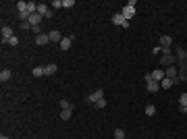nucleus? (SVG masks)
<instances>
[{
  "instance_id": "nucleus-2",
  "label": "nucleus",
  "mask_w": 187,
  "mask_h": 139,
  "mask_svg": "<svg viewBox=\"0 0 187 139\" xmlns=\"http://www.w3.org/2000/svg\"><path fill=\"white\" fill-rule=\"evenodd\" d=\"M160 64L166 67V69H168V67H175L177 64V56L175 54H164V56H160Z\"/></svg>"
},
{
  "instance_id": "nucleus-16",
  "label": "nucleus",
  "mask_w": 187,
  "mask_h": 139,
  "mask_svg": "<svg viewBox=\"0 0 187 139\" xmlns=\"http://www.w3.org/2000/svg\"><path fill=\"white\" fill-rule=\"evenodd\" d=\"M31 75H34V77H44L46 71H44V67H35V69L31 71Z\"/></svg>"
},
{
  "instance_id": "nucleus-32",
  "label": "nucleus",
  "mask_w": 187,
  "mask_h": 139,
  "mask_svg": "<svg viewBox=\"0 0 187 139\" xmlns=\"http://www.w3.org/2000/svg\"><path fill=\"white\" fill-rule=\"evenodd\" d=\"M31 31H35V35L42 33V29H40V25H35V27H31Z\"/></svg>"
},
{
  "instance_id": "nucleus-12",
  "label": "nucleus",
  "mask_w": 187,
  "mask_h": 139,
  "mask_svg": "<svg viewBox=\"0 0 187 139\" xmlns=\"http://www.w3.org/2000/svg\"><path fill=\"white\" fill-rule=\"evenodd\" d=\"M152 77H154V81H158V83H160V81L164 79V77H166V75H164V71H162V69H156V71L152 73Z\"/></svg>"
},
{
  "instance_id": "nucleus-30",
  "label": "nucleus",
  "mask_w": 187,
  "mask_h": 139,
  "mask_svg": "<svg viewBox=\"0 0 187 139\" xmlns=\"http://www.w3.org/2000/svg\"><path fill=\"white\" fill-rule=\"evenodd\" d=\"M154 77H152V73H146V75H143V81L148 83V81H152Z\"/></svg>"
},
{
  "instance_id": "nucleus-10",
  "label": "nucleus",
  "mask_w": 187,
  "mask_h": 139,
  "mask_svg": "<svg viewBox=\"0 0 187 139\" xmlns=\"http://www.w3.org/2000/svg\"><path fill=\"white\" fill-rule=\"evenodd\" d=\"M146 89H148L150 93L158 92V89H160V83H158V81H154V79H152V81H148V83H146Z\"/></svg>"
},
{
  "instance_id": "nucleus-9",
  "label": "nucleus",
  "mask_w": 187,
  "mask_h": 139,
  "mask_svg": "<svg viewBox=\"0 0 187 139\" xmlns=\"http://www.w3.org/2000/svg\"><path fill=\"white\" fill-rule=\"evenodd\" d=\"M164 75H166L168 79H175V77H179V69H177V64H175V67H168V69L164 71Z\"/></svg>"
},
{
  "instance_id": "nucleus-11",
  "label": "nucleus",
  "mask_w": 187,
  "mask_h": 139,
  "mask_svg": "<svg viewBox=\"0 0 187 139\" xmlns=\"http://www.w3.org/2000/svg\"><path fill=\"white\" fill-rule=\"evenodd\" d=\"M171 44H173V37H171V35H160V46L162 48H171Z\"/></svg>"
},
{
  "instance_id": "nucleus-13",
  "label": "nucleus",
  "mask_w": 187,
  "mask_h": 139,
  "mask_svg": "<svg viewBox=\"0 0 187 139\" xmlns=\"http://www.w3.org/2000/svg\"><path fill=\"white\" fill-rule=\"evenodd\" d=\"M48 35H50V42H58V44H60V40H62V35H60V31H58V29L50 31Z\"/></svg>"
},
{
  "instance_id": "nucleus-7",
  "label": "nucleus",
  "mask_w": 187,
  "mask_h": 139,
  "mask_svg": "<svg viewBox=\"0 0 187 139\" xmlns=\"http://www.w3.org/2000/svg\"><path fill=\"white\" fill-rule=\"evenodd\" d=\"M42 19H44V17H42L40 12H34V15L29 17V21H27V23L31 25V27H35V25H40V23H42Z\"/></svg>"
},
{
  "instance_id": "nucleus-18",
  "label": "nucleus",
  "mask_w": 187,
  "mask_h": 139,
  "mask_svg": "<svg viewBox=\"0 0 187 139\" xmlns=\"http://www.w3.org/2000/svg\"><path fill=\"white\" fill-rule=\"evenodd\" d=\"M71 114H73V108H67V110H62V112H60V118H62V120H69Z\"/></svg>"
},
{
  "instance_id": "nucleus-3",
  "label": "nucleus",
  "mask_w": 187,
  "mask_h": 139,
  "mask_svg": "<svg viewBox=\"0 0 187 139\" xmlns=\"http://www.w3.org/2000/svg\"><path fill=\"white\" fill-rule=\"evenodd\" d=\"M112 23H115V25H121L123 29H127V27H129V21L123 17V15H121V12H115V15H112Z\"/></svg>"
},
{
  "instance_id": "nucleus-29",
  "label": "nucleus",
  "mask_w": 187,
  "mask_h": 139,
  "mask_svg": "<svg viewBox=\"0 0 187 139\" xmlns=\"http://www.w3.org/2000/svg\"><path fill=\"white\" fill-rule=\"evenodd\" d=\"M52 6H54V9H62V0H54Z\"/></svg>"
},
{
  "instance_id": "nucleus-8",
  "label": "nucleus",
  "mask_w": 187,
  "mask_h": 139,
  "mask_svg": "<svg viewBox=\"0 0 187 139\" xmlns=\"http://www.w3.org/2000/svg\"><path fill=\"white\" fill-rule=\"evenodd\" d=\"M73 40H75L73 35H69V37H62V40H60V50H69L71 44H73Z\"/></svg>"
},
{
  "instance_id": "nucleus-26",
  "label": "nucleus",
  "mask_w": 187,
  "mask_h": 139,
  "mask_svg": "<svg viewBox=\"0 0 187 139\" xmlns=\"http://www.w3.org/2000/svg\"><path fill=\"white\" fill-rule=\"evenodd\" d=\"M94 106H96V108H104V106H106V98H102V100H98V102H96Z\"/></svg>"
},
{
  "instance_id": "nucleus-20",
  "label": "nucleus",
  "mask_w": 187,
  "mask_h": 139,
  "mask_svg": "<svg viewBox=\"0 0 187 139\" xmlns=\"http://www.w3.org/2000/svg\"><path fill=\"white\" fill-rule=\"evenodd\" d=\"M146 114H148V116H154V114H156V106H154V104H148V106H146Z\"/></svg>"
},
{
  "instance_id": "nucleus-4",
  "label": "nucleus",
  "mask_w": 187,
  "mask_h": 139,
  "mask_svg": "<svg viewBox=\"0 0 187 139\" xmlns=\"http://www.w3.org/2000/svg\"><path fill=\"white\" fill-rule=\"evenodd\" d=\"M102 98H104V89H94V92L87 96V102H90V104H96V102L102 100Z\"/></svg>"
},
{
  "instance_id": "nucleus-27",
  "label": "nucleus",
  "mask_w": 187,
  "mask_h": 139,
  "mask_svg": "<svg viewBox=\"0 0 187 139\" xmlns=\"http://www.w3.org/2000/svg\"><path fill=\"white\" fill-rule=\"evenodd\" d=\"M17 9H19V12H21V11H27V2H19V4H17Z\"/></svg>"
},
{
  "instance_id": "nucleus-21",
  "label": "nucleus",
  "mask_w": 187,
  "mask_h": 139,
  "mask_svg": "<svg viewBox=\"0 0 187 139\" xmlns=\"http://www.w3.org/2000/svg\"><path fill=\"white\" fill-rule=\"evenodd\" d=\"M58 106H60V108H62V110H67V108H73L69 100H60V102H58Z\"/></svg>"
},
{
  "instance_id": "nucleus-23",
  "label": "nucleus",
  "mask_w": 187,
  "mask_h": 139,
  "mask_svg": "<svg viewBox=\"0 0 187 139\" xmlns=\"http://www.w3.org/2000/svg\"><path fill=\"white\" fill-rule=\"evenodd\" d=\"M75 6V0H62V9H71Z\"/></svg>"
},
{
  "instance_id": "nucleus-17",
  "label": "nucleus",
  "mask_w": 187,
  "mask_h": 139,
  "mask_svg": "<svg viewBox=\"0 0 187 139\" xmlns=\"http://www.w3.org/2000/svg\"><path fill=\"white\" fill-rule=\"evenodd\" d=\"M175 83H173V79H168V77H164L162 81H160V87H164V89H168V87H173Z\"/></svg>"
},
{
  "instance_id": "nucleus-6",
  "label": "nucleus",
  "mask_w": 187,
  "mask_h": 139,
  "mask_svg": "<svg viewBox=\"0 0 187 139\" xmlns=\"http://www.w3.org/2000/svg\"><path fill=\"white\" fill-rule=\"evenodd\" d=\"M48 42H50V35H48V33H40V35H35V44H37V46H46Z\"/></svg>"
},
{
  "instance_id": "nucleus-24",
  "label": "nucleus",
  "mask_w": 187,
  "mask_h": 139,
  "mask_svg": "<svg viewBox=\"0 0 187 139\" xmlns=\"http://www.w3.org/2000/svg\"><path fill=\"white\" fill-rule=\"evenodd\" d=\"M115 137L117 139H125V131H123V129H117V131H115Z\"/></svg>"
},
{
  "instance_id": "nucleus-33",
  "label": "nucleus",
  "mask_w": 187,
  "mask_h": 139,
  "mask_svg": "<svg viewBox=\"0 0 187 139\" xmlns=\"http://www.w3.org/2000/svg\"><path fill=\"white\" fill-rule=\"evenodd\" d=\"M179 110H181V112H185V114H187V106H179Z\"/></svg>"
},
{
  "instance_id": "nucleus-34",
  "label": "nucleus",
  "mask_w": 187,
  "mask_h": 139,
  "mask_svg": "<svg viewBox=\"0 0 187 139\" xmlns=\"http://www.w3.org/2000/svg\"><path fill=\"white\" fill-rule=\"evenodd\" d=\"M0 139H11V137H6V135H2V137H0Z\"/></svg>"
},
{
  "instance_id": "nucleus-31",
  "label": "nucleus",
  "mask_w": 187,
  "mask_h": 139,
  "mask_svg": "<svg viewBox=\"0 0 187 139\" xmlns=\"http://www.w3.org/2000/svg\"><path fill=\"white\" fill-rule=\"evenodd\" d=\"M162 52V46H154V50H152V54H160Z\"/></svg>"
},
{
  "instance_id": "nucleus-22",
  "label": "nucleus",
  "mask_w": 187,
  "mask_h": 139,
  "mask_svg": "<svg viewBox=\"0 0 187 139\" xmlns=\"http://www.w3.org/2000/svg\"><path fill=\"white\" fill-rule=\"evenodd\" d=\"M6 44H9V46H19V37H17V35H12L11 40H6Z\"/></svg>"
},
{
  "instance_id": "nucleus-25",
  "label": "nucleus",
  "mask_w": 187,
  "mask_h": 139,
  "mask_svg": "<svg viewBox=\"0 0 187 139\" xmlns=\"http://www.w3.org/2000/svg\"><path fill=\"white\" fill-rule=\"evenodd\" d=\"M179 104L187 106V93H181V96H179Z\"/></svg>"
},
{
  "instance_id": "nucleus-14",
  "label": "nucleus",
  "mask_w": 187,
  "mask_h": 139,
  "mask_svg": "<svg viewBox=\"0 0 187 139\" xmlns=\"http://www.w3.org/2000/svg\"><path fill=\"white\" fill-rule=\"evenodd\" d=\"M44 71H46V75H54V73L58 71V67H56L54 62H50V64H44Z\"/></svg>"
},
{
  "instance_id": "nucleus-28",
  "label": "nucleus",
  "mask_w": 187,
  "mask_h": 139,
  "mask_svg": "<svg viewBox=\"0 0 187 139\" xmlns=\"http://www.w3.org/2000/svg\"><path fill=\"white\" fill-rule=\"evenodd\" d=\"M21 29H23V31H27V29H31V25L27 23V21H21Z\"/></svg>"
},
{
  "instance_id": "nucleus-5",
  "label": "nucleus",
  "mask_w": 187,
  "mask_h": 139,
  "mask_svg": "<svg viewBox=\"0 0 187 139\" xmlns=\"http://www.w3.org/2000/svg\"><path fill=\"white\" fill-rule=\"evenodd\" d=\"M177 69H179V79L185 81L187 79V60L185 62H177Z\"/></svg>"
},
{
  "instance_id": "nucleus-19",
  "label": "nucleus",
  "mask_w": 187,
  "mask_h": 139,
  "mask_svg": "<svg viewBox=\"0 0 187 139\" xmlns=\"http://www.w3.org/2000/svg\"><path fill=\"white\" fill-rule=\"evenodd\" d=\"M48 11H50V9H48V4H42V2H40V4H37V12H40V15H42V17H44V15H46Z\"/></svg>"
},
{
  "instance_id": "nucleus-15",
  "label": "nucleus",
  "mask_w": 187,
  "mask_h": 139,
  "mask_svg": "<svg viewBox=\"0 0 187 139\" xmlns=\"http://www.w3.org/2000/svg\"><path fill=\"white\" fill-rule=\"evenodd\" d=\"M9 79H11V71H9V69H2V71H0V81L4 83V81H9Z\"/></svg>"
},
{
  "instance_id": "nucleus-1",
  "label": "nucleus",
  "mask_w": 187,
  "mask_h": 139,
  "mask_svg": "<svg viewBox=\"0 0 187 139\" xmlns=\"http://www.w3.org/2000/svg\"><path fill=\"white\" fill-rule=\"evenodd\" d=\"M121 15H123V17L129 21V19L135 15V0H129L127 6H123V9H121Z\"/></svg>"
}]
</instances>
